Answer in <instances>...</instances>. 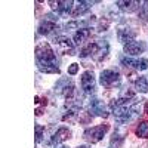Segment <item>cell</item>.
<instances>
[{
	"mask_svg": "<svg viewBox=\"0 0 148 148\" xmlns=\"http://www.w3.org/2000/svg\"><path fill=\"white\" fill-rule=\"evenodd\" d=\"M116 5L123 12H135V10H139V8H141V2H133V0H129V2L120 0V2H117Z\"/></svg>",
	"mask_w": 148,
	"mask_h": 148,
	"instance_id": "9a60e30c",
	"label": "cell"
},
{
	"mask_svg": "<svg viewBox=\"0 0 148 148\" xmlns=\"http://www.w3.org/2000/svg\"><path fill=\"white\" fill-rule=\"evenodd\" d=\"M88 25H89V21H73V22L65 24V28L67 30H73V28L83 30V28H88Z\"/></svg>",
	"mask_w": 148,
	"mask_h": 148,
	"instance_id": "44dd1931",
	"label": "cell"
},
{
	"mask_svg": "<svg viewBox=\"0 0 148 148\" xmlns=\"http://www.w3.org/2000/svg\"><path fill=\"white\" fill-rule=\"evenodd\" d=\"M135 88H136V90L141 92V93H147L148 92V77L147 76L139 77L136 82H135Z\"/></svg>",
	"mask_w": 148,
	"mask_h": 148,
	"instance_id": "d6986e66",
	"label": "cell"
},
{
	"mask_svg": "<svg viewBox=\"0 0 148 148\" xmlns=\"http://www.w3.org/2000/svg\"><path fill=\"white\" fill-rule=\"evenodd\" d=\"M89 37H90V30L83 28V30H80V31H77L76 34H74V43L80 46L82 43H84L86 40H88Z\"/></svg>",
	"mask_w": 148,
	"mask_h": 148,
	"instance_id": "e0dca14e",
	"label": "cell"
},
{
	"mask_svg": "<svg viewBox=\"0 0 148 148\" xmlns=\"http://www.w3.org/2000/svg\"><path fill=\"white\" fill-rule=\"evenodd\" d=\"M77 148H88V147H84V145H80V147H77Z\"/></svg>",
	"mask_w": 148,
	"mask_h": 148,
	"instance_id": "83f0119b",
	"label": "cell"
},
{
	"mask_svg": "<svg viewBox=\"0 0 148 148\" xmlns=\"http://www.w3.org/2000/svg\"><path fill=\"white\" fill-rule=\"evenodd\" d=\"M77 71H79V64H71V65L68 67V74H70V76L77 74Z\"/></svg>",
	"mask_w": 148,
	"mask_h": 148,
	"instance_id": "484cf974",
	"label": "cell"
},
{
	"mask_svg": "<svg viewBox=\"0 0 148 148\" xmlns=\"http://www.w3.org/2000/svg\"><path fill=\"white\" fill-rule=\"evenodd\" d=\"M136 135L139 138H148V120H142L138 127H136Z\"/></svg>",
	"mask_w": 148,
	"mask_h": 148,
	"instance_id": "ffe728a7",
	"label": "cell"
},
{
	"mask_svg": "<svg viewBox=\"0 0 148 148\" xmlns=\"http://www.w3.org/2000/svg\"><path fill=\"white\" fill-rule=\"evenodd\" d=\"M123 141H125V132L123 130H116L114 135H113V138H111V148L121 147Z\"/></svg>",
	"mask_w": 148,
	"mask_h": 148,
	"instance_id": "ac0fdd59",
	"label": "cell"
},
{
	"mask_svg": "<svg viewBox=\"0 0 148 148\" xmlns=\"http://www.w3.org/2000/svg\"><path fill=\"white\" fill-rule=\"evenodd\" d=\"M108 51H110V45H108V42H105V40H99V42L90 43V45H88L86 47H83L80 56H82V58L90 56L93 61L99 62V61H102V59L107 58Z\"/></svg>",
	"mask_w": 148,
	"mask_h": 148,
	"instance_id": "7a4b0ae2",
	"label": "cell"
},
{
	"mask_svg": "<svg viewBox=\"0 0 148 148\" xmlns=\"http://www.w3.org/2000/svg\"><path fill=\"white\" fill-rule=\"evenodd\" d=\"M36 59L37 67L42 73L46 74H59V67L56 62V56L52 51V47L47 43H40L36 47Z\"/></svg>",
	"mask_w": 148,
	"mask_h": 148,
	"instance_id": "6da1fadb",
	"label": "cell"
},
{
	"mask_svg": "<svg viewBox=\"0 0 148 148\" xmlns=\"http://www.w3.org/2000/svg\"><path fill=\"white\" fill-rule=\"evenodd\" d=\"M43 132H45V127L40 126V125H36V144H39L43 138Z\"/></svg>",
	"mask_w": 148,
	"mask_h": 148,
	"instance_id": "603a6c76",
	"label": "cell"
},
{
	"mask_svg": "<svg viewBox=\"0 0 148 148\" xmlns=\"http://www.w3.org/2000/svg\"><path fill=\"white\" fill-rule=\"evenodd\" d=\"M139 18H141L142 21H147V18H148V2H141Z\"/></svg>",
	"mask_w": 148,
	"mask_h": 148,
	"instance_id": "7402d4cb",
	"label": "cell"
},
{
	"mask_svg": "<svg viewBox=\"0 0 148 148\" xmlns=\"http://www.w3.org/2000/svg\"><path fill=\"white\" fill-rule=\"evenodd\" d=\"M89 108H90V114L92 116H99V117H108V113H107V108L104 107V102L98 98H93L89 104Z\"/></svg>",
	"mask_w": 148,
	"mask_h": 148,
	"instance_id": "8fae6325",
	"label": "cell"
},
{
	"mask_svg": "<svg viewBox=\"0 0 148 148\" xmlns=\"http://www.w3.org/2000/svg\"><path fill=\"white\" fill-rule=\"evenodd\" d=\"M99 83L104 88H114L120 84V73L117 70H104L99 76Z\"/></svg>",
	"mask_w": 148,
	"mask_h": 148,
	"instance_id": "277c9868",
	"label": "cell"
},
{
	"mask_svg": "<svg viewBox=\"0 0 148 148\" xmlns=\"http://www.w3.org/2000/svg\"><path fill=\"white\" fill-rule=\"evenodd\" d=\"M147 114H148V105H147Z\"/></svg>",
	"mask_w": 148,
	"mask_h": 148,
	"instance_id": "f1b7e54d",
	"label": "cell"
},
{
	"mask_svg": "<svg viewBox=\"0 0 148 148\" xmlns=\"http://www.w3.org/2000/svg\"><path fill=\"white\" fill-rule=\"evenodd\" d=\"M90 120H92V114H89V113H80V121L89 123Z\"/></svg>",
	"mask_w": 148,
	"mask_h": 148,
	"instance_id": "d4e9b609",
	"label": "cell"
},
{
	"mask_svg": "<svg viewBox=\"0 0 148 148\" xmlns=\"http://www.w3.org/2000/svg\"><path fill=\"white\" fill-rule=\"evenodd\" d=\"M56 148H68V147H64V145H61V147H56Z\"/></svg>",
	"mask_w": 148,
	"mask_h": 148,
	"instance_id": "4316f807",
	"label": "cell"
},
{
	"mask_svg": "<svg viewBox=\"0 0 148 148\" xmlns=\"http://www.w3.org/2000/svg\"><path fill=\"white\" fill-rule=\"evenodd\" d=\"M96 3H99V2H98V0H95V2H79V5L74 8V10L71 12V15H73L74 18L82 16V15H84L86 12L90 9L92 5H96Z\"/></svg>",
	"mask_w": 148,
	"mask_h": 148,
	"instance_id": "5bb4252c",
	"label": "cell"
},
{
	"mask_svg": "<svg viewBox=\"0 0 148 148\" xmlns=\"http://www.w3.org/2000/svg\"><path fill=\"white\" fill-rule=\"evenodd\" d=\"M49 5H51L52 10L58 12V14H61V15L70 14L71 8H73L71 0H58V2H55V0H49Z\"/></svg>",
	"mask_w": 148,
	"mask_h": 148,
	"instance_id": "ba28073f",
	"label": "cell"
},
{
	"mask_svg": "<svg viewBox=\"0 0 148 148\" xmlns=\"http://www.w3.org/2000/svg\"><path fill=\"white\" fill-rule=\"evenodd\" d=\"M82 89L86 92V93H92L95 90V76H93V73L92 71H84L83 73V76H82Z\"/></svg>",
	"mask_w": 148,
	"mask_h": 148,
	"instance_id": "9c48e42d",
	"label": "cell"
},
{
	"mask_svg": "<svg viewBox=\"0 0 148 148\" xmlns=\"http://www.w3.org/2000/svg\"><path fill=\"white\" fill-rule=\"evenodd\" d=\"M55 30H56V18L51 14H47L45 16V19L42 21V24L39 25V33L47 36V34L53 33Z\"/></svg>",
	"mask_w": 148,
	"mask_h": 148,
	"instance_id": "52a82bcc",
	"label": "cell"
},
{
	"mask_svg": "<svg viewBox=\"0 0 148 148\" xmlns=\"http://www.w3.org/2000/svg\"><path fill=\"white\" fill-rule=\"evenodd\" d=\"M68 138H71V130L67 129V127H59V129L56 130V133L52 136V142L61 144V142L67 141Z\"/></svg>",
	"mask_w": 148,
	"mask_h": 148,
	"instance_id": "2e32d148",
	"label": "cell"
},
{
	"mask_svg": "<svg viewBox=\"0 0 148 148\" xmlns=\"http://www.w3.org/2000/svg\"><path fill=\"white\" fill-rule=\"evenodd\" d=\"M55 92L59 95H64L67 99H71L73 93H74V86L71 83L70 79H61L58 80V83L55 84Z\"/></svg>",
	"mask_w": 148,
	"mask_h": 148,
	"instance_id": "5b68a950",
	"label": "cell"
},
{
	"mask_svg": "<svg viewBox=\"0 0 148 148\" xmlns=\"http://www.w3.org/2000/svg\"><path fill=\"white\" fill-rule=\"evenodd\" d=\"M108 129H110L108 125H99V126H95L90 129H86L83 133V138L84 141H88L90 144H96L104 138V135L108 132Z\"/></svg>",
	"mask_w": 148,
	"mask_h": 148,
	"instance_id": "3957f363",
	"label": "cell"
},
{
	"mask_svg": "<svg viewBox=\"0 0 148 148\" xmlns=\"http://www.w3.org/2000/svg\"><path fill=\"white\" fill-rule=\"evenodd\" d=\"M55 45L58 47V51L62 55H74V45L73 42L65 36H59L55 39Z\"/></svg>",
	"mask_w": 148,
	"mask_h": 148,
	"instance_id": "8992f818",
	"label": "cell"
},
{
	"mask_svg": "<svg viewBox=\"0 0 148 148\" xmlns=\"http://www.w3.org/2000/svg\"><path fill=\"white\" fill-rule=\"evenodd\" d=\"M121 65L125 67H130V68H135V70H139V71H144L148 68V59L145 58H141V59H130V58H123L121 59Z\"/></svg>",
	"mask_w": 148,
	"mask_h": 148,
	"instance_id": "30bf717a",
	"label": "cell"
},
{
	"mask_svg": "<svg viewBox=\"0 0 148 148\" xmlns=\"http://www.w3.org/2000/svg\"><path fill=\"white\" fill-rule=\"evenodd\" d=\"M108 27H110V21L107 18H102L99 21V24H98V31H105V30H108Z\"/></svg>",
	"mask_w": 148,
	"mask_h": 148,
	"instance_id": "cb8c5ba5",
	"label": "cell"
},
{
	"mask_svg": "<svg viewBox=\"0 0 148 148\" xmlns=\"http://www.w3.org/2000/svg\"><path fill=\"white\" fill-rule=\"evenodd\" d=\"M145 51V45L144 42H136V40H133V42H129L125 45V52L127 55H132V56H136L139 53H142Z\"/></svg>",
	"mask_w": 148,
	"mask_h": 148,
	"instance_id": "4fadbf2b",
	"label": "cell"
},
{
	"mask_svg": "<svg viewBox=\"0 0 148 148\" xmlns=\"http://www.w3.org/2000/svg\"><path fill=\"white\" fill-rule=\"evenodd\" d=\"M117 37L121 43H129V42H133V39L136 37V31L130 27H120L119 31H117Z\"/></svg>",
	"mask_w": 148,
	"mask_h": 148,
	"instance_id": "7c38bea8",
	"label": "cell"
}]
</instances>
